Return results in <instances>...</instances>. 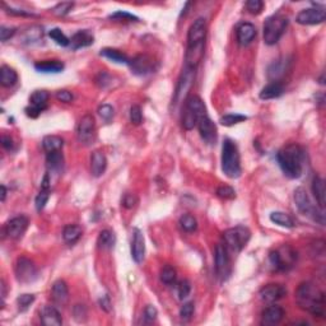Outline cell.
I'll use <instances>...</instances> for the list:
<instances>
[{
	"label": "cell",
	"instance_id": "41",
	"mask_svg": "<svg viewBox=\"0 0 326 326\" xmlns=\"http://www.w3.org/2000/svg\"><path fill=\"white\" fill-rule=\"evenodd\" d=\"M161 280L165 284L171 285L176 282V270L175 268H172L171 265H166L162 268L161 270Z\"/></svg>",
	"mask_w": 326,
	"mask_h": 326
},
{
	"label": "cell",
	"instance_id": "61",
	"mask_svg": "<svg viewBox=\"0 0 326 326\" xmlns=\"http://www.w3.org/2000/svg\"><path fill=\"white\" fill-rule=\"evenodd\" d=\"M0 189H2V201H4L7 198V188L4 185H2Z\"/></svg>",
	"mask_w": 326,
	"mask_h": 326
},
{
	"label": "cell",
	"instance_id": "51",
	"mask_svg": "<svg viewBox=\"0 0 326 326\" xmlns=\"http://www.w3.org/2000/svg\"><path fill=\"white\" fill-rule=\"evenodd\" d=\"M98 115L104 121H110L114 118V107L110 104H102L98 108Z\"/></svg>",
	"mask_w": 326,
	"mask_h": 326
},
{
	"label": "cell",
	"instance_id": "37",
	"mask_svg": "<svg viewBox=\"0 0 326 326\" xmlns=\"http://www.w3.org/2000/svg\"><path fill=\"white\" fill-rule=\"evenodd\" d=\"M97 245H98L99 248L102 250H106V248H113L114 245H115V235H114L111 231L103 230L101 233H99L98 238H97Z\"/></svg>",
	"mask_w": 326,
	"mask_h": 326
},
{
	"label": "cell",
	"instance_id": "45",
	"mask_svg": "<svg viewBox=\"0 0 326 326\" xmlns=\"http://www.w3.org/2000/svg\"><path fill=\"white\" fill-rule=\"evenodd\" d=\"M130 121L134 125H140L143 121V114H141V108L138 104H133L130 107Z\"/></svg>",
	"mask_w": 326,
	"mask_h": 326
},
{
	"label": "cell",
	"instance_id": "1",
	"mask_svg": "<svg viewBox=\"0 0 326 326\" xmlns=\"http://www.w3.org/2000/svg\"><path fill=\"white\" fill-rule=\"evenodd\" d=\"M296 301L300 308L307 311L315 317L325 316V293L313 283L306 282L298 285L296 291Z\"/></svg>",
	"mask_w": 326,
	"mask_h": 326
},
{
	"label": "cell",
	"instance_id": "49",
	"mask_svg": "<svg viewBox=\"0 0 326 326\" xmlns=\"http://www.w3.org/2000/svg\"><path fill=\"white\" fill-rule=\"evenodd\" d=\"M264 8V3L260 0H248L246 3V9L250 12L251 14H260Z\"/></svg>",
	"mask_w": 326,
	"mask_h": 326
},
{
	"label": "cell",
	"instance_id": "16",
	"mask_svg": "<svg viewBox=\"0 0 326 326\" xmlns=\"http://www.w3.org/2000/svg\"><path fill=\"white\" fill-rule=\"evenodd\" d=\"M28 218L26 215H18L12 218L4 226V233L13 240H19L28 228Z\"/></svg>",
	"mask_w": 326,
	"mask_h": 326
},
{
	"label": "cell",
	"instance_id": "52",
	"mask_svg": "<svg viewBox=\"0 0 326 326\" xmlns=\"http://www.w3.org/2000/svg\"><path fill=\"white\" fill-rule=\"evenodd\" d=\"M191 292V284L189 280L184 279L178 283V297L180 300H185V298L189 297Z\"/></svg>",
	"mask_w": 326,
	"mask_h": 326
},
{
	"label": "cell",
	"instance_id": "25",
	"mask_svg": "<svg viewBox=\"0 0 326 326\" xmlns=\"http://www.w3.org/2000/svg\"><path fill=\"white\" fill-rule=\"evenodd\" d=\"M107 168V158L101 151H94L91 157V173L94 177H99Z\"/></svg>",
	"mask_w": 326,
	"mask_h": 326
},
{
	"label": "cell",
	"instance_id": "40",
	"mask_svg": "<svg viewBox=\"0 0 326 326\" xmlns=\"http://www.w3.org/2000/svg\"><path fill=\"white\" fill-rule=\"evenodd\" d=\"M49 36L52 41H55V44H58L59 46H69L70 45V40L64 34V32L60 28H52L50 29Z\"/></svg>",
	"mask_w": 326,
	"mask_h": 326
},
{
	"label": "cell",
	"instance_id": "26",
	"mask_svg": "<svg viewBox=\"0 0 326 326\" xmlns=\"http://www.w3.org/2000/svg\"><path fill=\"white\" fill-rule=\"evenodd\" d=\"M256 37V28L252 23H242L237 28V41L241 46H247Z\"/></svg>",
	"mask_w": 326,
	"mask_h": 326
},
{
	"label": "cell",
	"instance_id": "15",
	"mask_svg": "<svg viewBox=\"0 0 326 326\" xmlns=\"http://www.w3.org/2000/svg\"><path fill=\"white\" fill-rule=\"evenodd\" d=\"M131 71L136 76H147L157 69V61L149 55H138L129 61Z\"/></svg>",
	"mask_w": 326,
	"mask_h": 326
},
{
	"label": "cell",
	"instance_id": "44",
	"mask_svg": "<svg viewBox=\"0 0 326 326\" xmlns=\"http://www.w3.org/2000/svg\"><path fill=\"white\" fill-rule=\"evenodd\" d=\"M74 7V3H68V2H64V3H59L58 6H55L52 8V13L56 14L59 17L66 16L69 12L71 11V8Z\"/></svg>",
	"mask_w": 326,
	"mask_h": 326
},
{
	"label": "cell",
	"instance_id": "57",
	"mask_svg": "<svg viewBox=\"0 0 326 326\" xmlns=\"http://www.w3.org/2000/svg\"><path fill=\"white\" fill-rule=\"evenodd\" d=\"M74 317H76V320L79 321V322L86 320L87 310L83 305H77L76 307H74Z\"/></svg>",
	"mask_w": 326,
	"mask_h": 326
},
{
	"label": "cell",
	"instance_id": "13",
	"mask_svg": "<svg viewBox=\"0 0 326 326\" xmlns=\"http://www.w3.org/2000/svg\"><path fill=\"white\" fill-rule=\"evenodd\" d=\"M49 97L50 94L47 91H34L29 98V106L26 108L27 116L36 119L42 111L46 110Z\"/></svg>",
	"mask_w": 326,
	"mask_h": 326
},
{
	"label": "cell",
	"instance_id": "48",
	"mask_svg": "<svg viewBox=\"0 0 326 326\" xmlns=\"http://www.w3.org/2000/svg\"><path fill=\"white\" fill-rule=\"evenodd\" d=\"M110 19H114V21H119V22H123V21L134 22V21H138V18H136L135 16H133V14L128 13V12H123V11H119V12H116V13L111 14Z\"/></svg>",
	"mask_w": 326,
	"mask_h": 326
},
{
	"label": "cell",
	"instance_id": "28",
	"mask_svg": "<svg viewBox=\"0 0 326 326\" xmlns=\"http://www.w3.org/2000/svg\"><path fill=\"white\" fill-rule=\"evenodd\" d=\"M284 92V86L282 82H271L268 86L264 87L260 92V98L261 99H274L280 97Z\"/></svg>",
	"mask_w": 326,
	"mask_h": 326
},
{
	"label": "cell",
	"instance_id": "21",
	"mask_svg": "<svg viewBox=\"0 0 326 326\" xmlns=\"http://www.w3.org/2000/svg\"><path fill=\"white\" fill-rule=\"evenodd\" d=\"M206 39V21L204 18H198L194 21L188 32V45L205 42Z\"/></svg>",
	"mask_w": 326,
	"mask_h": 326
},
{
	"label": "cell",
	"instance_id": "4",
	"mask_svg": "<svg viewBox=\"0 0 326 326\" xmlns=\"http://www.w3.org/2000/svg\"><path fill=\"white\" fill-rule=\"evenodd\" d=\"M206 115V107L199 96H190L184 103L183 126L185 130H193L200 116Z\"/></svg>",
	"mask_w": 326,
	"mask_h": 326
},
{
	"label": "cell",
	"instance_id": "20",
	"mask_svg": "<svg viewBox=\"0 0 326 326\" xmlns=\"http://www.w3.org/2000/svg\"><path fill=\"white\" fill-rule=\"evenodd\" d=\"M146 255V240L140 230L134 228L133 240H131V258L135 263H141Z\"/></svg>",
	"mask_w": 326,
	"mask_h": 326
},
{
	"label": "cell",
	"instance_id": "33",
	"mask_svg": "<svg viewBox=\"0 0 326 326\" xmlns=\"http://www.w3.org/2000/svg\"><path fill=\"white\" fill-rule=\"evenodd\" d=\"M64 146V140L58 135H47L42 139V148L46 153H51V152L61 151Z\"/></svg>",
	"mask_w": 326,
	"mask_h": 326
},
{
	"label": "cell",
	"instance_id": "24",
	"mask_svg": "<svg viewBox=\"0 0 326 326\" xmlns=\"http://www.w3.org/2000/svg\"><path fill=\"white\" fill-rule=\"evenodd\" d=\"M41 322L45 326H60L63 318L54 306H45L41 310Z\"/></svg>",
	"mask_w": 326,
	"mask_h": 326
},
{
	"label": "cell",
	"instance_id": "9",
	"mask_svg": "<svg viewBox=\"0 0 326 326\" xmlns=\"http://www.w3.org/2000/svg\"><path fill=\"white\" fill-rule=\"evenodd\" d=\"M269 260H270V264L275 270H287L295 263L296 253L291 247L283 246L278 250L271 251L270 255H269Z\"/></svg>",
	"mask_w": 326,
	"mask_h": 326
},
{
	"label": "cell",
	"instance_id": "39",
	"mask_svg": "<svg viewBox=\"0 0 326 326\" xmlns=\"http://www.w3.org/2000/svg\"><path fill=\"white\" fill-rule=\"evenodd\" d=\"M180 226L185 232H194L198 228V221L191 214H184L180 218Z\"/></svg>",
	"mask_w": 326,
	"mask_h": 326
},
{
	"label": "cell",
	"instance_id": "5",
	"mask_svg": "<svg viewBox=\"0 0 326 326\" xmlns=\"http://www.w3.org/2000/svg\"><path fill=\"white\" fill-rule=\"evenodd\" d=\"M288 26V18L282 14L269 17L264 24V42L266 45H275L283 36Z\"/></svg>",
	"mask_w": 326,
	"mask_h": 326
},
{
	"label": "cell",
	"instance_id": "6",
	"mask_svg": "<svg viewBox=\"0 0 326 326\" xmlns=\"http://www.w3.org/2000/svg\"><path fill=\"white\" fill-rule=\"evenodd\" d=\"M251 232L248 228L237 226V227L230 228L225 231L223 238H225V246L228 252H240L245 248L247 242L250 241Z\"/></svg>",
	"mask_w": 326,
	"mask_h": 326
},
{
	"label": "cell",
	"instance_id": "14",
	"mask_svg": "<svg viewBox=\"0 0 326 326\" xmlns=\"http://www.w3.org/2000/svg\"><path fill=\"white\" fill-rule=\"evenodd\" d=\"M326 19V11L322 7H315V8L303 9L298 13L297 23L303 24V26H313V24H320L325 22Z\"/></svg>",
	"mask_w": 326,
	"mask_h": 326
},
{
	"label": "cell",
	"instance_id": "19",
	"mask_svg": "<svg viewBox=\"0 0 326 326\" xmlns=\"http://www.w3.org/2000/svg\"><path fill=\"white\" fill-rule=\"evenodd\" d=\"M204 52H205V42H199V44L188 45L186 49L185 61L186 65L191 69H195L200 64V61L204 58Z\"/></svg>",
	"mask_w": 326,
	"mask_h": 326
},
{
	"label": "cell",
	"instance_id": "55",
	"mask_svg": "<svg viewBox=\"0 0 326 326\" xmlns=\"http://www.w3.org/2000/svg\"><path fill=\"white\" fill-rule=\"evenodd\" d=\"M138 204V198L134 194H125L123 199V205L125 206L126 209H131Z\"/></svg>",
	"mask_w": 326,
	"mask_h": 326
},
{
	"label": "cell",
	"instance_id": "10",
	"mask_svg": "<svg viewBox=\"0 0 326 326\" xmlns=\"http://www.w3.org/2000/svg\"><path fill=\"white\" fill-rule=\"evenodd\" d=\"M14 271H16L17 280L24 283V284L34 282L37 279V275H39L34 263L27 258H19L17 260Z\"/></svg>",
	"mask_w": 326,
	"mask_h": 326
},
{
	"label": "cell",
	"instance_id": "29",
	"mask_svg": "<svg viewBox=\"0 0 326 326\" xmlns=\"http://www.w3.org/2000/svg\"><path fill=\"white\" fill-rule=\"evenodd\" d=\"M18 82V74L14 69L11 66L3 65L0 68V84L6 88H11V87L16 86Z\"/></svg>",
	"mask_w": 326,
	"mask_h": 326
},
{
	"label": "cell",
	"instance_id": "30",
	"mask_svg": "<svg viewBox=\"0 0 326 326\" xmlns=\"http://www.w3.org/2000/svg\"><path fill=\"white\" fill-rule=\"evenodd\" d=\"M312 194L321 209L325 208V181L320 176H315L312 180Z\"/></svg>",
	"mask_w": 326,
	"mask_h": 326
},
{
	"label": "cell",
	"instance_id": "35",
	"mask_svg": "<svg viewBox=\"0 0 326 326\" xmlns=\"http://www.w3.org/2000/svg\"><path fill=\"white\" fill-rule=\"evenodd\" d=\"M82 228L77 225H69L64 228L63 238L68 245H74L82 237Z\"/></svg>",
	"mask_w": 326,
	"mask_h": 326
},
{
	"label": "cell",
	"instance_id": "50",
	"mask_svg": "<svg viewBox=\"0 0 326 326\" xmlns=\"http://www.w3.org/2000/svg\"><path fill=\"white\" fill-rule=\"evenodd\" d=\"M216 195L222 199H233L236 198V193L231 186L223 185L216 189Z\"/></svg>",
	"mask_w": 326,
	"mask_h": 326
},
{
	"label": "cell",
	"instance_id": "32",
	"mask_svg": "<svg viewBox=\"0 0 326 326\" xmlns=\"http://www.w3.org/2000/svg\"><path fill=\"white\" fill-rule=\"evenodd\" d=\"M46 163L47 168H49L51 172H59V171H61V168H63L64 166V156L63 153H61V151L47 153Z\"/></svg>",
	"mask_w": 326,
	"mask_h": 326
},
{
	"label": "cell",
	"instance_id": "23",
	"mask_svg": "<svg viewBox=\"0 0 326 326\" xmlns=\"http://www.w3.org/2000/svg\"><path fill=\"white\" fill-rule=\"evenodd\" d=\"M51 298L52 301H54V303H56V305H66V302H68L69 300V289L68 285H66V283L64 282V280L59 279L52 284Z\"/></svg>",
	"mask_w": 326,
	"mask_h": 326
},
{
	"label": "cell",
	"instance_id": "60",
	"mask_svg": "<svg viewBox=\"0 0 326 326\" xmlns=\"http://www.w3.org/2000/svg\"><path fill=\"white\" fill-rule=\"evenodd\" d=\"M8 13L13 14V16H23V17H36V14L33 13H29V12H26V11H19V9H13V8H9Z\"/></svg>",
	"mask_w": 326,
	"mask_h": 326
},
{
	"label": "cell",
	"instance_id": "43",
	"mask_svg": "<svg viewBox=\"0 0 326 326\" xmlns=\"http://www.w3.org/2000/svg\"><path fill=\"white\" fill-rule=\"evenodd\" d=\"M49 198H50L49 189H41V191L39 193V195L36 196V200H34V205H36L37 211H41L42 209L46 206L47 201H49Z\"/></svg>",
	"mask_w": 326,
	"mask_h": 326
},
{
	"label": "cell",
	"instance_id": "46",
	"mask_svg": "<svg viewBox=\"0 0 326 326\" xmlns=\"http://www.w3.org/2000/svg\"><path fill=\"white\" fill-rule=\"evenodd\" d=\"M34 296L33 295H21L18 298H17V305H18L19 310L24 311L29 307V306L33 303Z\"/></svg>",
	"mask_w": 326,
	"mask_h": 326
},
{
	"label": "cell",
	"instance_id": "22",
	"mask_svg": "<svg viewBox=\"0 0 326 326\" xmlns=\"http://www.w3.org/2000/svg\"><path fill=\"white\" fill-rule=\"evenodd\" d=\"M284 317V310L280 306L271 305L266 308L261 316V325L264 326H275Z\"/></svg>",
	"mask_w": 326,
	"mask_h": 326
},
{
	"label": "cell",
	"instance_id": "31",
	"mask_svg": "<svg viewBox=\"0 0 326 326\" xmlns=\"http://www.w3.org/2000/svg\"><path fill=\"white\" fill-rule=\"evenodd\" d=\"M34 69L41 73H60L64 69V64L59 60H44L34 64Z\"/></svg>",
	"mask_w": 326,
	"mask_h": 326
},
{
	"label": "cell",
	"instance_id": "34",
	"mask_svg": "<svg viewBox=\"0 0 326 326\" xmlns=\"http://www.w3.org/2000/svg\"><path fill=\"white\" fill-rule=\"evenodd\" d=\"M99 54H101V56H103V58H107L108 60H113L114 63L118 64H129V61H130L125 54H123V52L116 49H110V47H106V49L101 50Z\"/></svg>",
	"mask_w": 326,
	"mask_h": 326
},
{
	"label": "cell",
	"instance_id": "42",
	"mask_svg": "<svg viewBox=\"0 0 326 326\" xmlns=\"http://www.w3.org/2000/svg\"><path fill=\"white\" fill-rule=\"evenodd\" d=\"M247 120L245 115H241V114H227V115L222 116L220 120V123L222 124L223 126H233L236 124H240L242 121Z\"/></svg>",
	"mask_w": 326,
	"mask_h": 326
},
{
	"label": "cell",
	"instance_id": "47",
	"mask_svg": "<svg viewBox=\"0 0 326 326\" xmlns=\"http://www.w3.org/2000/svg\"><path fill=\"white\" fill-rule=\"evenodd\" d=\"M194 311H195V307H194L193 302L184 303V305L181 306V308H180V317L183 318V320L189 321L191 317H193Z\"/></svg>",
	"mask_w": 326,
	"mask_h": 326
},
{
	"label": "cell",
	"instance_id": "7",
	"mask_svg": "<svg viewBox=\"0 0 326 326\" xmlns=\"http://www.w3.org/2000/svg\"><path fill=\"white\" fill-rule=\"evenodd\" d=\"M295 201L297 205L298 210L303 214V215L311 216L315 222L320 223L321 226L325 225V215H323L322 210H318L316 206L312 205L310 198H308L307 193L303 188H298L295 190Z\"/></svg>",
	"mask_w": 326,
	"mask_h": 326
},
{
	"label": "cell",
	"instance_id": "59",
	"mask_svg": "<svg viewBox=\"0 0 326 326\" xmlns=\"http://www.w3.org/2000/svg\"><path fill=\"white\" fill-rule=\"evenodd\" d=\"M2 146H3V148L7 149V151H13L14 149L13 139L9 138V136L4 135L3 138H2Z\"/></svg>",
	"mask_w": 326,
	"mask_h": 326
},
{
	"label": "cell",
	"instance_id": "38",
	"mask_svg": "<svg viewBox=\"0 0 326 326\" xmlns=\"http://www.w3.org/2000/svg\"><path fill=\"white\" fill-rule=\"evenodd\" d=\"M285 71V64L283 61L278 60L271 64L268 69V77L273 82H278V79L284 74Z\"/></svg>",
	"mask_w": 326,
	"mask_h": 326
},
{
	"label": "cell",
	"instance_id": "8",
	"mask_svg": "<svg viewBox=\"0 0 326 326\" xmlns=\"http://www.w3.org/2000/svg\"><path fill=\"white\" fill-rule=\"evenodd\" d=\"M194 81H195V69H191L189 66H185V69L181 73L180 78H178L177 86H176L175 93H173L172 98V106L177 107L183 102L186 101L189 97V92L191 91Z\"/></svg>",
	"mask_w": 326,
	"mask_h": 326
},
{
	"label": "cell",
	"instance_id": "54",
	"mask_svg": "<svg viewBox=\"0 0 326 326\" xmlns=\"http://www.w3.org/2000/svg\"><path fill=\"white\" fill-rule=\"evenodd\" d=\"M14 34H16V28H13V27L11 28V27L2 26V28H0V40H2V42L8 41Z\"/></svg>",
	"mask_w": 326,
	"mask_h": 326
},
{
	"label": "cell",
	"instance_id": "36",
	"mask_svg": "<svg viewBox=\"0 0 326 326\" xmlns=\"http://www.w3.org/2000/svg\"><path fill=\"white\" fill-rule=\"evenodd\" d=\"M270 221L273 223H275V225L280 226V227H295V221H293L287 213H283V211H273V213L270 214Z\"/></svg>",
	"mask_w": 326,
	"mask_h": 326
},
{
	"label": "cell",
	"instance_id": "12",
	"mask_svg": "<svg viewBox=\"0 0 326 326\" xmlns=\"http://www.w3.org/2000/svg\"><path fill=\"white\" fill-rule=\"evenodd\" d=\"M78 140L84 146H88L96 138V121L92 115H84L77 128Z\"/></svg>",
	"mask_w": 326,
	"mask_h": 326
},
{
	"label": "cell",
	"instance_id": "27",
	"mask_svg": "<svg viewBox=\"0 0 326 326\" xmlns=\"http://www.w3.org/2000/svg\"><path fill=\"white\" fill-rule=\"evenodd\" d=\"M94 42V37L92 34V32H89L88 29H82L78 31L77 33H74L70 39V46L71 49L78 50L82 47H88L91 46Z\"/></svg>",
	"mask_w": 326,
	"mask_h": 326
},
{
	"label": "cell",
	"instance_id": "18",
	"mask_svg": "<svg viewBox=\"0 0 326 326\" xmlns=\"http://www.w3.org/2000/svg\"><path fill=\"white\" fill-rule=\"evenodd\" d=\"M260 298L266 303H274L277 301L282 300L284 296H287V289L283 287L282 284H275V283H271V284L264 285L260 289Z\"/></svg>",
	"mask_w": 326,
	"mask_h": 326
},
{
	"label": "cell",
	"instance_id": "56",
	"mask_svg": "<svg viewBox=\"0 0 326 326\" xmlns=\"http://www.w3.org/2000/svg\"><path fill=\"white\" fill-rule=\"evenodd\" d=\"M56 98L60 102H64V103H70L74 97L71 94V92L66 91V89H61V91H58V93H56Z\"/></svg>",
	"mask_w": 326,
	"mask_h": 326
},
{
	"label": "cell",
	"instance_id": "53",
	"mask_svg": "<svg viewBox=\"0 0 326 326\" xmlns=\"http://www.w3.org/2000/svg\"><path fill=\"white\" fill-rule=\"evenodd\" d=\"M157 315H158V311L154 306L148 305L146 308H144V318H146L147 322H153L157 318Z\"/></svg>",
	"mask_w": 326,
	"mask_h": 326
},
{
	"label": "cell",
	"instance_id": "11",
	"mask_svg": "<svg viewBox=\"0 0 326 326\" xmlns=\"http://www.w3.org/2000/svg\"><path fill=\"white\" fill-rule=\"evenodd\" d=\"M214 260H215L216 275L222 280H226L231 274V263L228 258V251L225 245L218 243L214 251Z\"/></svg>",
	"mask_w": 326,
	"mask_h": 326
},
{
	"label": "cell",
	"instance_id": "2",
	"mask_svg": "<svg viewBox=\"0 0 326 326\" xmlns=\"http://www.w3.org/2000/svg\"><path fill=\"white\" fill-rule=\"evenodd\" d=\"M277 161L287 177L298 178L303 172L305 151L298 144H289L278 152Z\"/></svg>",
	"mask_w": 326,
	"mask_h": 326
},
{
	"label": "cell",
	"instance_id": "17",
	"mask_svg": "<svg viewBox=\"0 0 326 326\" xmlns=\"http://www.w3.org/2000/svg\"><path fill=\"white\" fill-rule=\"evenodd\" d=\"M198 129L199 133H200L201 138L205 143L208 144H214L216 141V126L215 124L211 121V119L209 118L208 114L204 116H201L200 119L198 120Z\"/></svg>",
	"mask_w": 326,
	"mask_h": 326
},
{
	"label": "cell",
	"instance_id": "58",
	"mask_svg": "<svg viewBox=\"0 0 326 326\" xmlns=\"http://www.w3.org/2000/svg\"><path fill=\"white\" fill-rule=\"evenodd\" d=\"M99 306H101V308L103 311H106V312H110L111 311L110 297H108V296H103V297L99 300Z\"/></svg>",
	"mask_w": 326,
	"mask_h": 326
},
{
	"label": "cell",
	"instance_id": "3",
	"mask_svg": "<svg viewBox=\"0 0 326 326\" xmlns=\"http://www.w3.org/2000/svg\"><path fill=\"white\" fill-rule=\"evenodd\" d=\"M222 171L227 177L237 178L241 176V159L237 146L231 139H226L222 146Z\"/></svg>",
	"mask_w": 326,
	"mask_h": 326
}]
</instances>
